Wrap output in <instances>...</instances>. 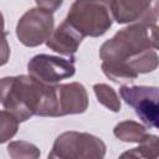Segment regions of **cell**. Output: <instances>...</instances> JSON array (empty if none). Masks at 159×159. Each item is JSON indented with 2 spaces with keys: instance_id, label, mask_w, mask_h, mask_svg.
Segmentation results:
<instances>
[{
  "instance_id": "cell-1",
  "label": "cell",
  "mask_w": 159,
  "mask_h": 159,
  "mask_svg": "<svg viewBox=\"0 0 159 159\" xmlns=\"http://www.w3.org/2000/svg\"><path fill=\"white\" fill-rule=\"evenodd\" d=\"M157 25L134 24L106 41L99 51L103 73L114 82H130L158 67Z\"/></svg>"
},
{
  "instance_id": "cell-2",
  "label": "cell",
  "mask_w": 159,
  "mask_h": 159,
  "mask_svg": "<svg viewBox=\"0 0 159 159\" xmlns=\"http://www.w3.org/2000/svg\"><path fill=\"white\" fill-rule=\"evenodd\" d=\"M0 103L19 122L32 116L60 117V84L46 83L32 76L0 80Z\"/></svg>"
},
{
  "instance_id": "cell-3",
  "label": "cell",
  "mask_w": 159,
  "mask_h": 159,
  "mask_svg": "<svg viewBox=\"0 0 159 159\" xmlns=\"http://www.w3.org/2000/svg\"><path fill=\"white\" fill-rule=\"evenodd\" d=\"M113 0H76L65 19L83 37L103 35L113 21Z\"/></svg>"
},
{
  "instance_id": "cell-4",
  "label": "cell",
  "mask_w": 159,
  "mask_h": 159,
  "mask_svg": "<svg viewBox=\"0 0 159 159\" xmlns=\"http://www.w3.org/2000/svg\"><path fill=\"white\" fill-rule=\"evenodd\" d=\"M106 152L104 143L88 133L66 132L57 137L50 158H102Z\"/></svg>"
},
{
  "instance_id": "cell-5",
  "label": "cell",
  "mask_w": 159,
  "mask_h": 159,
  "mask_svg": "<svg viewBox=\"0 0 159 159\" xmlns=\"http://www.w3.org/2000/svg\"><path fill=\"white\" fill-rule=\"evenodd\" d=\"M53 30L52 12L41 7L30 9L19 20L16 35L21 43L29 47L39 46L47 41Z\"/></svg>"
},
{
  "instance_id": "cell-6",
  "label": "cell",
  "mask_w": 159,
  "mask_h": 159,
  "mask_svg": "<svg viewBox=\"0 0 159 159\" xmlns=\"http://www.w3.org/2000/svg\"><path fill=\"white\" fill-rule=\"evenodd\" d=\"M119 93L147 125L158 128V87L123 86Z\"/></svg>"
},
{
  "instance_id": "cell-7",
  "label": "cell",
  "mask_w": 159,
  "mask_h": 159,
  "mask_svg": "<svg viewBox=\"0 0 159 159\" xmlns=\"http://www.w3.org/2000/svg\"><path fill=\"white\" fill-rule=\"evenodd\" d=\"M27 70L30 76L46 83H56L72 77L76 72L73 57L65 60L45 53L34 56L27 63Z\"/></svg>"
},
{
  "instance_id": "cell-8",
  "label": "cell",
  "mask_w": 159,
  "mask_h": 159,
  "mask_svg": "<svg viewBox=\"0 0 159 159\" xmlns=\"http://www.w3.org/2000/svg\"><path fill=\"white\" fill-rule=\"evenodd\" d=\"M113 19L119 24L135 22L157 25L158 0H113Z\"/></svg>"
},
{
  "instance_id": "cell-9",
  "label": "cell",
  "mask_w": 159,
  "mask_h": 159,
  "mask_svg": "<svg viewBox=\"0 0 159 159\" xmlns=\"http://www.w3.org/2000/svg\"><path fill=\"white\" fill-rule=\"evenodd\" d=\"M82 40H83V36L65 20L61 25H58L55 32L51 34V36L46 41V45L51 50L58 53H62L66 56H73V53L77 51Z\"/></svg>"
},
{
  "instance_id": "cell-10",
  "label": "cell",
  "mask_w": 159,
  "mask_h": 159,
  "mask_svg": "<svg viewBox=\"0 0 159 159\" xmlns=\"http://www.w3.org/2000/svg\"><path fill=\"white\" fill-rule=\"evenodd\" d=\"M88 106V97L86 88L78 83L72 82L60 84V112L61 116L83 113Z\"/></svg>"
},
{
  "instance_id": "cell-11",
  "label": "cell",
  "mask_w": 159,
  "mask_h": 159,
  "mask_svg": "<svg viewBox=\"0 0 159 159\" xmlns=\"http://www.w3.org/2000/svg\"><path fill=\"white\" fill-rule=\"evenodd\" d=\"M114 135L123 142H137L140 143L148 138V133L145 128L133 120H125L116 125Z\"/></svg>"
},
{
  "instance_id": "cell-12",
  "label": "cell",
  "mask_w": 159,
  "mask_h": 159,
  "mask_svg": "<svg viewBox=\"0 0 159 159\" xmlns=\"http://www.w3.org/2000/svg\"><path fill=\"white\" fill-rule=\"evenodd\" d=\"M94 93L98 98V102L109 108L113 112H118L120 109V102L116 93V91L104 83H98L93 86Z\"/></svg>"
},
{
  "instance_id": "cell-13",
  "label": "cell",
  "mask_w": 159,
  "mask_h": 159,
  "mask_svg": "<svg viewBox=\"0 0 159 159\" xmlns=\"http://www.w3.org/2000/svg\"><path fill=\"white\" fill-rule=\"evenodd\" d=\"M140 145L134 148L132 152L122 154V157H145V158H158V137L149 134L148 138L139 143Z\"/></svg>"
},
{
  "instance_id": "cell-14",
  "label": "cell",
  "mask_w": 159,
  "mask_h": 159,
  "mask_svg": "<svg viewBox=\"0 0 159 159\" xmlns=\"http://www.w3.org/2000/svg\"><path fill=\"white\" fill-rule=\"evenodd\" d=\"M19 120L9 111H0V143L12 138L17 132Z\"/></svg>"
},
{
  "instance_id": "cell-15",
  "label": "cell",
  "mask_w": 159,
  "mask_h": 159,
  "mask_svg": "<svg viewBox=\"0 0 159 159\" xmlns=\"http://www.w3.org/2000/svg\"><path fill=\"white\" fill-rule=\"evenodd\" d=\"M10 56V47L6 40V32L0 31V66L5 65Z\"/></svg>"
},
{
  "instance_id": "cell-16",
  "label": "cell",
  "mask_w": 159,
  "mask_h": 159,
  "mask_svg": "<svg viewBox=\"0 0 159 159\" xmlns=\"http://www.w3.org/2000/svg\"><path fill=\"white\" fill-rule=\"evenodd\" d=\"M37 6L43 9V10H47L50 12H53L56 11L63 2V0H35Z\"/></svg>"
},
{
  "instance_id": "cell-17",
  "label": "cell",
  "mask_w": 159,
  "mask_h": 159,
  "mask_svg": "<svg viewBox=\"0 0 159 159\" xmlns=\"http://www.w3.org/2000/svg\"><path fill=\"white\" fill-rule=\"evenodd\" d=\"M0 31H4V17L1 12H0Z\"/></svg>"
}]
</instances>
